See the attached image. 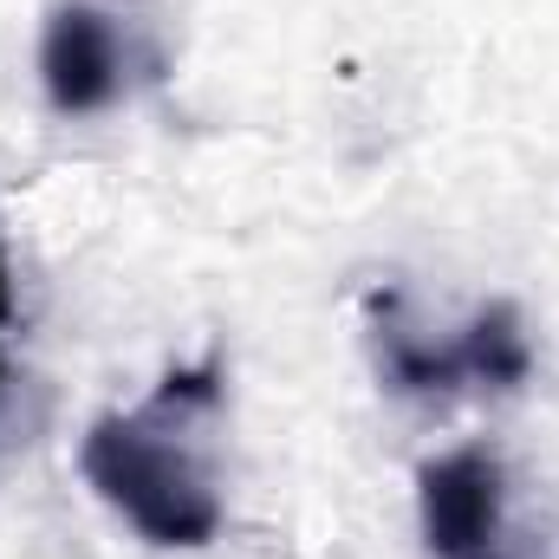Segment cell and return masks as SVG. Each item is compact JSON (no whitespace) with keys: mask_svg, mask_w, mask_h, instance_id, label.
I'll list each match as a JSON object with an SVG mask.
<instances>
[{"mask_svg":"<svg viewBox=\"0 0 559 559\" xmlns=\"http://www.w3.org/2000/svg\"><path fill=\"white\" fill-rule=\"evenodd\" d=\"M371 338H378V371L397 397H449V391H521L534 371L527 332H521V306L514 299H488L449 345L417 338L397 319V299L378 293L371 299Z\"/></svg>","mask_w":559,"mask_h":559,"instance_id":"obj_2","label":"cell"},{"mask_svg":"<svg viewBox=\"0 0 559 559\" xmlns=\"http://www.w3.org/2000/svg\"><path fill=\"white\" fill-rule=\"evenodd\" d=\"M417 521L436 559H508V475L495 449H449L417 468Z\"/></svg>","mask_w":559,"mask_h":559,"instance_id":"obj_3","label":"cell"},{"mask_svg":"<svg viewBox=\"0 0 559 559\" xmlns=\"http://www.w3.org/2000/svg\"><path fill=\"white\" fill-rule=\"evenodd\" d=\"M222 411V365L169 371L138 411H111L85 429L79 468L111 514H124L150 547L195 554L222 534V488L202 423Z\"/></svg>","mask_w":559,"mask_h":559,"instance_id":"obj_1","label":"cell"},{"mask_svg":"<svg viewBox=\"0 0 559 559\" xmlns=\"http://www.w3.org/2000/svg\"><path fill=\"white\" fill-rule=\"evenodd\" d=\"M131 39L98 0H59L39 26V85L59 118H98L131 85Z\"/></svg>","mask_w":559,"mask_h":559,"instance_id":"obj_4","label":"cell"},{"mask_svg":"<svg viewBox=\"0 0 559 559\" xmlns=\"http://www.w3.org/2000/svg\"><path fill=\"white\" fill-rule=\"evenodd\" d=\"M13 319V267H7V241H0V325Z\"/></svg>","mask_w":559,"mask_h":559,"instance_id":"obj_6","label":"cell"},{"mask_svg":"<svg viewBox=\"0 0 559 559\" xmlns=\"http://www.w3.org/2000/svg\"><path fill=\"white\" fill-rule=\"evenodd\" d=\"M13 391H20V378H13V365L0 358V455H7V442H13Z\"/></svg>","mask_w":559,"mask_h":559,"instance_id":"obj_5","label":"cell"}]
</instances>
